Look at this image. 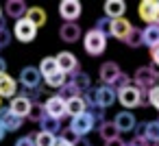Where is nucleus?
Listing matches in <instances>:
<instances>
[{
  "label": "nucleus",
  "mask_w": 159,
  "mask_h": 146,
  "mask_svg": "<svg viewBox=\"0 0 159 146\" xmlns=\"http://www.w3.org/2000/svg\"><path fill=\"white\" fill-rule=\"evenodd\" d=\"M129 85H133V79H131L129 74L120 72V74H118V79H116V83H113L111 87H113V89L118 92V89H124V87H129Z\"/></svg>",
  "instance_id": "f704fd0d"
},
{
  "label": "nucleus",
  "mask_w": 159,
  "mask_h": 146,
  "mask_svg": "<svg viewBox=\"0 0 159 146\" xmlns=\"http://www.w3.org/2000/svg\"><path fill=\"white\" fill-rule=\"evenodd\" d=\"M13 35L22 42V44H29V42H33L35 39V35H37V29L26 20V18H22V20H16V26H13Z\"/></svg>",
  "instance_id": "39448f33"
},
{
  "label": "nucleus",
  "mask_w": 159,
  "mask_h": 146,
  "mask_svg": "<svg viewBox=\"0 0 159 146\" xmlns=\"http://www.w3.org/2000/svg\"><path fill=\"white\" fill-rule=\"evenodd\" d=\"M113 124H116L118 133H126V131H133V129H135V116H133L131 111H120V113L116 116Z\"/></svg>",
  "instance_id": "6ab92c4d"
},
{
  "label": "nucleus",
  "mask_w": 159,
  "mask_h": 146,
  "mask_svg": "<svg viewBox=\"0 0 159 146\" xmlns=\"http://www.w3.org/2000/svg\"><path fill=\"white\" fill-rule=\"evenodd\" d=\"M68 81H70L79 92H87V89L92 87V79H89V74H87V72H83L81 68H79V70H74V72H72V76L68 74Z\"/></svg>",
  "instance_id": "f3484780"
},
{
  "label": "nucleus",
  "mask_w": 159,
  "mask_h": 146,
  "mask_svg": "<svg viewBox=\"0 0 159 146\" xmlns=\"http://www.w3.org/2000/svg\"><path fill=\"white\" fill-rule=\"evenodd\" d=\"M57 96H59V98H63V100H70V98H76V96H81V92H79V89H76V87H74L70 81H68V83H66V85L59 89V94H57Z\"/></svg>",
  "instance_id": "c756f323"
},
{
  "label": "nucleus",
  "mask_w": 159,
  "mask_h": 146,
  "mask_svg": "<svg viewBox=\"0 0 159 146\" xmlns=\"http://www.w3.org/2000/svg\"><path fill=\"white\" fill-rule=\"evenodd\" d=\"M55 146H72V144H68V142H63L61 137H57V142H55Z\"/></svg>",
  "instance_id": "49530a36"
},
{
  "label": "nucleus",
  "mask_w": 159,
  "mask_h": 146,
  "mask_svg": "<svg viewBox=\"0 0 159 146\" xmlns=\"http://www.w3.org/2000/svg\"><path fill=\"white\" fill-rule=\"evenodd\" d=\"M0 109H2V98H0Z\"/></svg>",
  "instance_id": "3c124183"
},
{
  "label": "nucleus",
  "mask_w": 159,
  "mask_h": 146,
  "mask_svg": "<svg viewBox=\"0 0 159 146\" xmlns=\"http://www.w3.org/2000/svg\"><path fill=\"white\" fill-rule=\"evenodd\" d=\"M124 11H126L124 0H107L105 2V18H109V20L124 18Z\"/></svg>",
  "instance_id": "ddd939ff"
},
{
  "label": "nucleus",
  "mask_w": 159,
  "mask_h": 146,
  "mask_svg": "<svg viewBox=\"0 0 159 146\" xmlns=\"http://www.w3.org/2000/svg\"><path fill=\"white\" fill-rule=\"evenodd\" d=\"M83 48H85L87 55L98 57V55H102L105 48H107V37L100 35L96 29H89V31L83 35Z\"/></svg>",
  "instance_id": "f257e3e1"
},
{
  "label": "nucleus",
  "mask_w": 159,
  "mask_h": 146,
  "mask_svg": "<svg viewBox=\"0 0 159 146\" xmlns=\"http://www.w3.org/2000/svg\"><path fill=\"white\" fill-rule=\"evenodd\" d=\"M94 29H96L100 35L109 37V35H111V20L102 16V18H98V20H96V26H94Z\"/></svg>",
  "instance_id": "72a5a7b5"
},
{
  "label": "nucleus",
  "mask_w": 159,
  "mask_h": 146,
  "mask_svg": "<svg viewBox=\"0 0 159 146\" xmlns=\"http://www.w3.org/2000/svg\"><path fill=\"white\" fill-rule=\"evenodd\" d=\"M148 103H150V105L159 111V85H155V87L148 92Z\"/></svg>",
  "instance_id": "e433bc0d"
},
{
  "label": "nucleus",
  "mask_w": 159,
  "mask_h": 146,
  "mask_svg": "<svg viewBox=\"0 0 159 146\" xmlns=\"http://www.w3.org/2000/svg\"><path fill=\"white\" fill-rule=\"evenodd\" d=\"M146 137L150 139V142H159V120H150V122H146Z\"/></svg>",
  "instance_id": "473e14b6"
},
{
  "label": "nucleus",
  "mask_w": 159,
  "mask_h": 146,
  "mask_svg": "<svg viewBox=\"0 0 159 146\" xmlns=\"http://www.w3.org/2000/svg\"><path fill=\"white\" fill-rule=\"evenodd\" d=\"M26 2L24 0H9V2L5 5V13L9 16V18H13V20H22L24 16H26Z\"/></svg>",
  "instance_id": "aec40b11"
},
{
  "label": "nucleus",
  "mask_w": 159,
  "mask_h": 146,
  "mask_svg": "<svg viewBox=\"0 0 159 146\" xmlns=\"http://www.w3.org/2000/svg\"><path fill=\"white\" fill-rule=\"evenodd\" d=\"M150 59H152V66H157V68H159V46L150 48Z\"/></svg>",
  "instance_id": "a19ab883"
},
{
  "label": "nucleus",
  "mask_w": 159,
  "mask_h": 146,
  "mask_svg": "<svg viewBox=\"0 0 159 146\" xmlns=\"http://www.w3.org/2000/svg\"><path fill=\"white\" fill-rule=\"evenodd\" d=\"M98 133H100V137H102L105 142L120 137V133H118V129H116V124H113V122H102V124L98 126Z\"/></svg>",
  "instance_id": "cd10ccee"
},
{
  "label": "nucleus",
  "mask_w": 159,
  "mask_h": 146,
  "mask_svg": "<svg viewBox=\"0 0 159 146\" xmlns=\"http://www.w3.org/2000/svg\"><path fill=\"white\" fill-rule=\"evenodd\" d=\"M85 103H83V98L81 96H76V98H70V100H66V116H81V113H85Z\"/></svg>",
  "instance_id": "b1692460"
},
{
  "label": "nucleus",
  "mask_w": 159,
  "mask_h": 146,
  "mask_svg": "<svg viewBox=\"0 0 159 146\" xmlns=\"http://www.w3.org/2000/svg\"><path fill=\"white\" fill-rule=\"evenodd\" d=\"M124 44H126L129 48H139V46H144V29L133 26V29L129 31V35L124 37Z\"/></svg>",
  "instance_id": "5701e85b"
},
{
  "label": "nucleus",
  "mask_w": 159,
  "mask_h": 146,
  "mask_svg": "<svg viewBox=\"0 0 159 146\" xmlns=\"http://www.w3.org/2000/svg\"><path fill=\"white\" fill-rule=\"evenodd\" d=\"M59 137H61L63 142H68V144H72V146H74V142L79 139V135H74V133H72L70 129H61V135H59Z\"/></svg>",
  "instance_id": "4c0bfd02"
},
{
  "label": "nucleus",
  "mask_w": 159,
  "mask_h": 146,
  "mask_svg": "<svg viewBox=\"0 0 159 146\" xmlns=\"http://www.w3.org/2000/svg\"><path fill=\"white\" fill-rule=\"evenodd\" d=\"M9 111H11L13 116H18V118H26L29 111H31V100L24 98V96H16V98H11Z\"/></svg>",
  "instance_id": "a211bd4d"
},
{
  "label": "nucleus",
  "mask_w": 159,
  "mask_h": 146,
  "mask_svg": "<svg viewBox=\"0 0 159 146\" xmlns=\"http://www.w3.org/2000/svg\"><path fill=\"white\" fill-rule=\"evenodd\" d=\"M144 46L148 48L159 46V24H148L144 29Z\"/></svg>",
  "instance_id": "393cba45"
},
{
  "label": "nucleus",
  "mask_w": 159,
  "mask_h": 146,
  "mask_svg": "<svg viewBox=\"0 0 159 146\" xmlns=\"http://www.w3.org/2000/svg\"><path fill=\"white\" fill-rule=\"evenodd\" d=\"M133 133H135V137H146V122H135Z\"/></svg>",
  "instance_id": "58836bf2"
},
{
  "label": "nucleus",
  "mask_w": 159,
  "mask_h": 146,
  "mask_svg": "<svg viewBox=\"0 0 159 146\" xmlns=\"http://www.w3.org/2000/svg\"><path fill=\"white\" fill-rule=\"evenodd\" d=\"M96 126V122H94V118H92V113H81V116H74L72 120H70V131L74 133V135H79V137H85L92 129Z\"/></svg>",
  "instance_id": "7ed1b4c3"
},
{
  "label": "nucleus",
  "mask_w": 159,
  "mask_h": 146,
  "mask_svg": "<svg viewBox=\"0 0 159 146\" xmlns=\"http://www.w3.org/2000/svg\"><path fill=\"white\" fill-rule=\"evenodd\" d=\"M59 37H61V42H66V44H74V42H79V37H81V26H79L76 22H63L61 29H59Z\"/></svg>",
  "instance_id": "9b49d317"
},
{
  "label": "nucleus",
  "mask_w": 159,
  "mask_h": 146,
  "mask_svg": "<svg viewBox=\"0 0 159 146\" xmlns=\"http://www.w3.org/2000/svg\"><path fill=\"white\" fill-rule=\"evenodd\" d=\"M131 79H133V85L137 89H146V92H150L157 85V81H159V76L155 74V70L150 66H139Z\"/></svg>",
  "instance_id": "f03ea898"
},
{
  "label": "nucleus",
  "mask_w": 159,
  "mask_h": 146,
  "mask_svg": "<svg viewBox=\"0 0 159 146\" xmlns=\"http://www.w3.org/2000/svg\"><path fill=\"white\" fill-rule=\"evenodd\" d=\"M74 146H92V144H89V142H87L85 137H79V139L74 142Z\"/></svg>",
  "instance_id": "c03bdc74"
},
{
  "label": "nucleus",
  "mask_w": 159,
  "mask_h": 146,
  "mask_svg": "<svg viewBox=\"0 0 159 146\" xmlns=\"http://www.w3.org/2000/svg\"><path fill=\"white\" fill-rule=\"evenodd\" d=\"M39 81H42V74H39L37 68H33V66L22 68V72H20V83H22L26 89H37V87H39Z\"/></svg>",
  "instance_id": "1a4fd4ad"
},
{
  "label": "nucleus",
  "mask_w": 159,
  "mask_h": 146,
  "mask_svg": "<svg viewBox=\"0 0 159 146\" xmlns=\"http://www.w3.org/2000/svg\"><path fill=\"white\" fill-rule=\"evenodd\" d=\"M139 105H142V107L150 105V103H148V92H146V89H139Z\"/></svg>",
  "instance_id": "79ce46f5"
},
{
  "label": "nucleus",
  "mask_w": 159,
  "mask_h": 146,
  "mask_svg": "<svg viewBox=\"0 0 159 146\" xmlns=\"http://www.w3.org/2000/svg\"><path fill=\"white\" fill-rule=\"evenodd\" d=\"M37 70H39V74H42L44 79L50 76V74H55V72L59 70V68H57V59H55V57H44Z\"/></svg>",
  "instance_id": "bb28decb"
},
{
  "label": "nucleus",
  "mask_w": 159,
  "mask_h": 146,
  "mask_svg": "<svg viewBox=\"0 0 159 146\" xmlns=\"http://www.w3.org/2000/svg\"><path fill=\"white\" fill-rule=\"evenodd\" d=\"M81 2L79 0H61L59 5V16L66 20V22H76L79 16H81Z\"/></svg>",
  "instance_id": "423d86ee"
},
{
  "label": "nucleus",
  "mask_w": 159,
  "mask_h": 146,
  "mask_svg": "<svg viewBox=\"0 0 159 146\" xmlns=\"http://www.w3.org/2000/svg\"><path fill=\"white\" fill-rule=\"evenodd\" d=\"M0 20H2V7H0Z\"/></svg>",
  "instance_id": "8fccbe9b"
},
{
  "label": "nucleus",
  "mask_w": 159,
  "mask_h": 146,
  "mask_svg": "<svg viewBox=\"0 0 159 146\" xmlns=\"http://www.w3.org/2000/svg\"><path fill=\"white\" fill-rule=\"evenodd\" d=\"M120 72H122V70H120L118 63H113V61H105V63L100 66V70H98V76H100L102 85H113Z\"/></svg>",
  "instance_id": "9d476101"
},
{
  "label": "nucleus",
  "mask_w": 159,
  "mask_h": 146,
  "mask_svg": "<svg viewBox=\"0 0 159 146\" xmlns=\"http://www.w3.org/2000/svg\"><path fill=\"white\" fill-rule=\"evenodd\" d=\"M44 111H46V116H50L55 120H61L66 116V100L59 98V96H50L44 103Z\"/></svg>",
  "instance_id": "6e6552de"
},
{
  "label": "nucleus",
  "mask_w": 159,
  "mask_h": 146,
  "mask_svg": "<svg viewBox=\"0 0 159 146\" xmlns=\"http://www.w3.org/2000/svg\"><path fill=\"white\" fill-rule=\"evenodd\" d=\"M155 24H159V0H157V9H155Z\"/></svg>",
  "instance_id": "de8ad7c7"
},
{
  "label": "nucleus",
  "mask_w": 159,
  "mask_h": 146,
  "mask_svg": "<svg viewBox=\"0 0 159 146\" xmlns=\"http://www.w3.org/2000/svg\"><path fill=\"white\" fill-rule=\"evenodd\" d=\"M126 146H131V144H126Z\"/></svg>",
  "instance_id": "603ef678"
},
{
  "label": "nucleus",
  "mask_w": 159,
  "mask_h": 146,
  "mask_svg": "<svg viewBox=\"0 0 159 146\" xmlns=\"http://www.w3.org/2000/svg\"><path fill=\"white\" fill-rule=\"evenodd\" d=\"M44 81H46V85H48V87H57V89H61V87H63V85L68 83V74H63L61 70H57L55 74L46 76Z\"/></svg>",
  "instance_id": "c85d7f7f"
},
{
  "label": "nucleus",
  "mask_w": 159,
  "mask_h": 146,
  "mask_svg": "<svg viewBox=\"0 0 159 146\" xmlns=\"http://www.w3.org/2000/svg\"><path fill=\"white\" fill-rule=\"evenodd\" d=\"M55 59H57V68H59L63 74H72L74 70H79V59H76L74 52L63 50V52H59Z\"/></svg>",
  "instance_id": "0eeeda50"
},
{
  "label": "nucleus",
  "mask_w": 159,
  "mask_h": 146,
  "mask_svg": "<svg viewBox=\"0 0 159 146\" xmlns=\"http://www.w3.org/2000/svg\"><path fill=\"white\" fill-rule=\"evenodd\" d=\"M5 72H7V61L0 57V74H5Z\"/></svg>",
  "instance_id": "a18cd8bd"
},
{
  "label": "nucleus",
  "mask_w": 159,
  "mask_h": 146,
  "mask_svg": "<svg viewBox=\"0 0 159 146\" xmlns=\"http://www.w3.org/2000/svg\"><path fill=\"white\" fill-rule=\"evenodd\" d=\"M0 126L5 131H18L22 129V118L13 116L9 109H0Z\"/></svg>",
  "instance_id": "2eb2a0df"
},
{
  "label": "nucleus",
  "mask_w": 159,
  "mask_h": 146,
  "mask_svg": "<svg viewBox=\"0 0 159 146\" xmlns=\"http://www.w3.org/2000/svg\"><path fill=\"white\" fill-rule=\"evenodd\" d=\"M35 29H39V26H44L46 24V20H48V16H46V11L42 9V7H29L26 9V16H24Z\"/></svg>",
  "instance_id": "4be33fe9"
},
{
  "label": "nucleus",
  "mask_w": 159,
  "mask_h": 146,
  "mask_svg": "<svg viewBox=\"0 0 159 146\" xmlns=\"http://www.w3.org/2000/svg\"><path fill=\"white\" fill-rule=\"evenodd\" d=\"M16 146H35L33 135H24V137H20V139L16 142Z\"/></svg>",
  "instance_id": "ea45409f"
},
{
  "label": "nucleus",
  "mask_w": 159,
  "mask_h": 146,
  "mask_svg": "<svg viewBox=\"0 0 159 146\" xmlns=\"http://www.w3.org/2000/svg\"><path fill=\"white\" fill-rule=\"evenodd\" d=\"M33 142H35V146H55L57 137H55V135H50V133H44V131H39V133L33 137Z\"/></svg>",
  "instance_id": "2f4dec72"
},
{
  "label": "nucleus",
  "mask_w": 159,
  "mask_h": 146,
  "mask_svg": "<svg viewBox=\"0 0 159 146\" xmlns=\"http://www.w3.org/2000/svg\"><path fill=\"white\" fill-rule=\"evenodd\" d=\"M155 9H157V0H142L137 7V16L146 24H155Z\"/></svg>",
  "instance_id": "dca6fc26"
},
{
  "label": "nucleus",
  "mask_w": 159,
  "mask_h": 146,
  "mask_svg": "<svg viewBox=\"0 0 159 146\" xmlns=\"http://www.w3.org/2000/svg\"><path fill=\"white\" fill-rule=\"evenodd\" d=\"M18 92V83L13 76H9L7 72L0 74V98H16Z\"/></svg>",
  "instance_id": "4468645a"
},
{
  "label": "nucleus",
  "mask_w": 159,
  "mask_h": 146,
  "mask_svg": "<svg viewBox=\"0 0 159 146\" xmlns=\"http://www.w3.org/2000/svg\"><path fill=\"white\" fill-rule=\"evenodd\" d=\"M131 29H133V26H131V22H129L126 18L111 20V37H116V39H120V42H124V37L129 35Z\"/></svg>",
  "instance_id": "412c9836"
},
{
  "label": "nucleus",
  "mask_w": 159,
  "mask_h": 146,
  "mask_svg": "<svg viewBox=\"0 0 159 146\" xmlns=\"http://www.w3.org/2000/svg\"><path fill=\"white\" fill-rule=\"evenodd\" d=\"M9 44H11V31L0 24V48H7Z\"/></svg>",
  "instance_id": "c9c22d12"
},
{
  "label": "nucleus",
  "mask_w": 159,
  "mask_h": 146,
  "mask_svg": "<svg viewBox=\"0 0 159 146\" xmlns=\"http://www.w3.org/2000/svg\"><path fill=\"white\" fill-rule=\"evenodd\" d=\"M105 146H126V142H124L122 137H116V139H109V142H105Z\"/></svg>",
  "instance_id": "37998d69"
},
{
  "label": "nucleus",
  "mask_w": 159,
  "mask_h": 146,
  "mask_svg": "<svg viewBox=\"0 0 159 146\" xmlns=\"http://www.w3.org/2000/svg\"><path fill=\"white\" fill-rule=\"evenodd\" d=\"M39 124H42L44 133H50V135L61 133V120H55V118H50V116H44V118L39 120Z\"/></svg>",
  "instance_id": "a878e982"
},
{
  "label": "nucleus",
  "mask_w": 159,
  "mask_h": 146,
  "mask_svg": "<svg viewBox=\"0 0 159 146\" xmlns=\"http://www.w3.org/2000/svg\"><path fill=\"white\" fill-rule=\"evenodd\" d=\"M96 103H98V107H102V109L111 107V105L116 103V89H113L111 85H100V87H96Z\"/></svg>",
  "instance_id": "f8f14e48"
},
{
  "label": "nucleus",
  "mask_w": 159,
  "mask_h": 146,
  "mask_svg": "<svg viewBox=\"0 0 159 146\" xmlns=\"http://www.w3.org/2000/svg\"><path fill=\"white\" fill-rule=\"evenodd\" d=\"M116 100L124 107V109H133V107H139V89L135 85H129L124 89H118L116 92Z\"/></svg>",
  "instance_id": "20e7f679"
},
{
  "label": "nucleus",
  "mask_w": 159,
  "mask_h": 146,
  "mask_svg": "<svg viewBox=\"0 0 159 146\" xmlns=\"http://www.w3.org/2000/svg\"><path fill=\"white\" fill-rule=\"evenodd\" d=\"M44 116H46L44 105H42V103H31V111H29V116H26V118H29L31 122H39Z\"/></svg>",
  "instance_id": "7c9ffc66"
},
{
  "label": "nucleus",
  "mask_w": 159,
  "mask_h": 146,
  "mask_svg": "<svg viewBox=\"0 0 159 146\" xmlns=\"http://www.w3.org/2000/svg\"><path fill=\"white\" fill-rule=\"evenodd\" d=\"M5 133H7V131H5L2 126H0V139H2V137H5Z\"/></svg>",
  "instance_id": "09e8293b"
}]
</instances>
